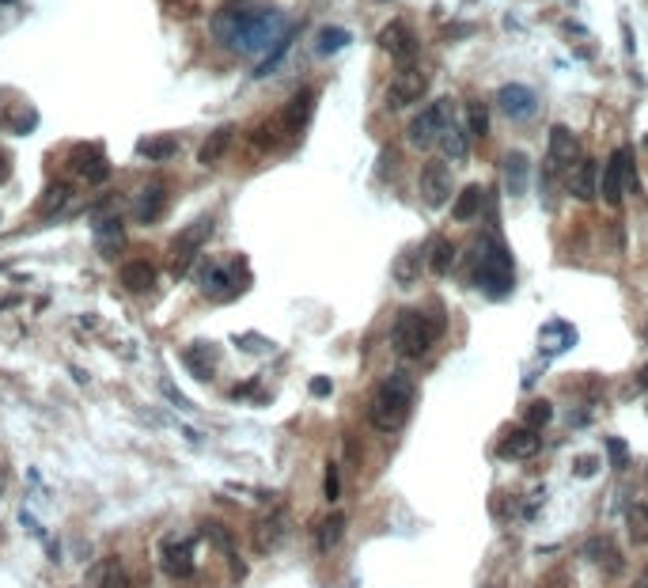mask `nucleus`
Returning a JSON list of instances; mask_svg holds the SVG:
<instances>
[{
	"mask_svg": "<svg viewBox=\"0 0 648 588\" xmlns=\"http://www.w3.org/2000/svg\"><path fill=\"white\" fill-rule=\"evenodd\" d=\"M599 194L607 205H618L625 194H637V167L630 149H614L607 160V172L599 175Z\"/></svg>",
	"mask_w": 648,
	"mask_h": 588,
	"instance_id": "nucleus-5",
	"label": "nucleus"
},
{
	"mask_svg": "<svg viewBox=\"0 0 648 588\" xmlns=\"http://www.w3.org/2000/svg\"><path fill=\"white\" fill-rule=\"evenodd\" d=\"M212 346H205V342H198V346H190L186 349V365H190V372L198 376V380H212Z\"/></svg>",
	"mask_w": 648,
	"mask_h": 588,
	"instance_id": "nucleus-31",
	"label": "nucleus"
},
{
	"mask_svg": "<svg viewBox=\"0 0 648 588\" xmlns=\"http://www.w3.org/2000/svg\"><path fill=\"white\" fill-rule=\"evenodd\" d=\"M565 186L576 201H592L599 194V163L592 156H580L576 163L565 167Z\"/></svg>",
	"mask_w": 648,
	"mask_h": 588,
	"instance_id": "nucleus-13",
	"label": "nucleus"
},
{
	"mask_svg": "<svg viewBox=\"0 0 648 588\" xmlns=\"http://www.w3.org/2000/svg\"><path fill=\"white\" fill-rule=\"evenodd\" d=\"M451 125V118H447V103H432V107H425L414 122H409V144L414 149H421V152H428L432 144H440V137H444V130Z\"/></svg>",
	"mask_w": 648,
	"mask_h": 588,
	"instance_id": "nucleus-8",
	"label": "nucleus"
},
{
	"mask_svg": "<svg viewBox=\"0 0 648 588\" xmlns=\"http://www.w3.org/2000/svg\"><path fill=\"white\" fill-rule=\"evenodd\" d=\"M482 186H466V191H459V198H456V205H451V217H456L459 224H466V220H474L482 213Z\"/></svg>",
	"mask_w": 648,
	"mask_h": 588,
	"instance_id": "nucleus-27",
	"label": "nucleus"
},
{
	"mask_svg": "<svg viewBox=\"0 0 648 588\" xmlns=\"http://www.w3.org/2000/svg\"><path fill=\"white\" fill-rule=\"evenodd\" d=\"M584 558H588L592 565H599V570L607 573V577L622 573V565H625V562H622V554H618V547H614L611 539H603V535L584 543Z\"/></svg>",
	"mask_w": 648,
	"mask_h": 588,
	"instance_id": "nucleus-18",
	"label": "nucleus"
},
{
	"mask_svg": "<svg viewBox=\"0 0 648 588\" xmlns=\"http://www.w3.org/2000/svg\"><path fill=\"white\" fill-rule=\"evenodd\" d=\"M163 209H167V194H163V186H144V191L137 194V205H133V217L141 224H156L163 217Z\"/></svg>",
	"mask_w": 648,
	"mask_h": 588,
	"instance_id": "nucleus-22",
	"label": "nucleus"
},
{
	"mask_svg": "<svg viewBox=\"0 0 648 588\" xmlns=\"http://www.w3.org/2000/svg\"><path fill=\"white\" fill-rule=\"evenodd\" d=\"M425 92H428V76L421 69H402L391 80V88H387V107L402 111V107H409V103H417Z\"/></svg>",
	"mask_w": 648,
	"mask_h": 588,
	"instance_id": "nucleus-10",
	"label": "nucleus"
},
{
	"mask_svg": "<svg viewBox=\"0 0 648 588\" xmlns=\"http://www.w3.org/2000/svg\"><path fill=\"white\" fill-rule=\"evenodd\" d=\"M444 330V311H398V319L391 327V346L398 357H406V361H421V357H428L432 342L440 338Z\"/></svg>",
	"mask_w": 648,
	"mask_h": 588,
	"instance_id": "nucleus-4",
	"label": "nucleus"
},
{
	"mask_svg": "<svg viewBox=\"0 0 648 588\" xmlns=\"http://www.w3.org/2000/svg\"><path fill=\"white\" fill-rule=\"evenodd\" d=\"M550 417H554V407L546 403V398H535V403L527 407V414H524V426L527 429H543V426H550Z\"/></svg>",
	"mask_w": 648,
	"mask_h": 588,
	"instance_id": "nucleus-36",
	"label": "nucleus"
},
{
	"mask_svg": "<svg viewBox=\"0 0 648 588\" xmlns=\"http://www.w3.org/2000/svg\"><path fill=\"white\" fill-rule=\"evenodd\" d=\"M163 391H167V398H171V403H179L182 410H193V403H186V398H182L175 387H171V384H163Z\"/></svg>",
	"mask_w": 648,
	"mask_h": 588,
	"instance_id": "nucleus-43",
	"label": "nucleus"
},
{
	"mask_svg": "<svg viewBox=\"0 0 648 588\" xmlns=\"http://www.w3.org/2000/svg\"><path fill=\"white\" fill-rule=\"evenodd\" d=\"M125 243V228L118 217H106V220H95V247L103 259H118V250Z\"/></svg>",
	"mask_w": 648,
	"mask_h": 588,
	"instance_id": "nucleus-20",
	"label": "nucleus"
},
{
	"mask_svg": "<svg viewBox=\"0 0 648 588\" xmlns=\"http://www.w3.org/2000/svg\"><path fill=\"white\" fill-rule=\"evenodd\" d=\"M633 588H648V573H644V577H641V581H637Z\"/></svg>",
	"mask_w": 648,
	"mask_h": 588,
	"instance_id": "nucleus-46",
	"label": "nucleus"
},
{
	"mask_svg": "<svg viewBox=\"0 0 648 588\" xmlns=\"http://www.w3.org/2000/svg\"><path fill=\"white\" fill-rule=\"evenodd\" d=\"M64 198H69V186H50L46 191V201H42V213H54V209H61L64 205Z\"/></svg>",
	"mask_w": 648,
	"mask_h": 588,
	"instance_id": "nucleus-39",
	"label": "nucleus"
},
{
	"mask_svg": "<svg viewBox=\"0 0 648 588\" xmlns=\"http://www.w3.org/2000/svg\"><path fill=\"white\" fill-rule=\"evenodd\" d=\"M235 342H240L243 349H273L270 342H262V338H235Z\"/></svg>",
	"mask_w": 648,
	"mask_h": 588,
	"instance_id": "nucleus-44",
	"label": "nucleus"
},
{
	"mask_svg": "<svg viewBox=\"0 0 648 588\" xmlns=\"http://www.w3.org/2000/svg\"><path fill=\"white\" fill-rule=\"evenodd\" d=\"M466 278L478 285L486 297L493 300H505L512 285H515V270H512V255L508 247L496 240L493 232H482L478 240H474L470 255H466Z\"/></svg>",
	"mask_w": 648,
	"mask_h": 588,
	"instance_id": "nucleus-2",
	"label": "nucleus"
},
{
	"mask_svg": "<svg viewBox=\"0 0 648 588\" xmlns=\"http://www.w3.org/2000/svg\"><path fill=\"white\" fill-rule=\"evenodd\" d=\"M414 278H417V255L409 250V255H402V259L395 262V281H398V285H409Z\"/></svg>",
	"mask_w": 648,
	"mask_h": 588,
	"instance_id": "nucleus-37",
	"label": "nucleus"
},
{
	"mask_svg": "<svg viewBox=\"0 0 648 588\" xmlns=\"http://www.w3.org/2000/svg\"><path fill=\"white\" fill-rule=\"evenodd\" d=\"M538 448H543V440H538V429L520 426V429H512V433L501 440L496 456H501V459H531V456H538Z\"/></svg>",
	"mask_w": 648,
	"mask_h": 588,
	"instance_id": "nucleus-15",
	"label": "nucleus"
},
{
	"mask_svg": "<svg viewBox=\"0 0 648 588\" xmlns=\"http://www.w3.org/2000/svg\"><path fill=\"white\" fill-rule=\"evenodd\" d=\"M496 107H501V114H508L512 122H531L538 114V99L531 88H524V83H505L501 92H496Z\"/></svg>",
	"mask_w": 648,
	"mask_h": 588,
	"instance_id": "nucleus-12",
	"label": "nucleus"
},
{
	"mask_svg": "<svg viewBox=\"0 0 648 588\" xmlns=\"http://www.w3.org/2000/svg\"><path fill=\"white\" fill-rule=\"evenodd\" d=\"M137 152H141L148 163H163V160H171V156L179 152V141H175V137H148V141L137 144Z\"/></svg>",
	"mask_w": 648,
	"mask_h": 588,
	"instance_id": "nucleus-29",
	"label": "nucleus"
},
{
	"mask_svg": "<svg viewBox=\"0 0 648 588\" xmlns=\"http://www.w3.org/2000/svg\"><path fill=\"white\" fill-rule=\"evenodd\" d=\"M212 31L240 54H266L270 46H277V42L285 38V19L277 12H243L240 8V12L216 15Z\"/></svg>",
	"mask_w": 648,
	"mask_h": 588,
	"instance_id": "nucleus-1",
	"label": "nucleus"
},
{
	"mask_svg": "<svg viewBox=\"0 0 648 588\" xmlns=\"http://www.w3.org/2000/svg\"><path fill=\"white\" fill-rule=\"evenodd\" d=\"M625 532H630V543L644 547L648 543V505H633L625 513Z\"/></svg>",
	"mask_w": 648,
	"mask_h": 588,
	"instance_id": "nucleus-34",
	"label": "nucleus"
},
{
	"mask_svg": "<svg viewBox=\"0 0 648 588\" xmlns=\"http://www.w3.org/2000/svg\"><path fill=\"white\" fill-rule=\"evenodd\" d=\"M345 528H349V516H345V513H330L327 520L319 524V532H315V551L319 554H330L338 543L345 539Z\"/></svg>",
	"mask_w": 648,
	"mask_h": 588,
	"instance_id": "nucleus-23",
	"label": "nucleus"
},
{
	"mask_svg": "<svg viewBox=\"0 0 648 588\" xmlns=\"http://www.w3.org/2000/svg\"><path fill=\"white\" fill-rule=\"evenodd\" d=\"M428 274H437V278H444V274H451V266H456V243H451L447 236H437L428 243Z\"/></svg>",
	"mask_w": 648,
	"mask_h": 588,
	"instance_id": "nucleus-25",
	"label": "nucleus"
},
{
	"mask_svg": "<svg viewBox=\"0 0 648 588\" xmlns=\"http://www.w3.org/2000/svg\"><path fill=\"white\" fill-rule=\"evenodd\" d=\"M595 467H599L595 459H576V467H573V471H576V478H584V475H595Z\"/></svg>",
	"mask_w": 648,
	"mask_h": 588,
	"instance_id": "nucleus-42",
	"label": "nucleus"
},
{
	"mask_svg": "<svg viewBox=\"0 0 648 588\" xmlns=\"http://www.w3.org/2000/svg\"><path fill=\"white\" fill-rule=\"evenodd\" d=\"M160 565H163V573L167 577H175V581H186L193 577V543L190 539H163L160 543Z\"/></svg>",
	"mask_w": 648,
	"mask_h": 588,
	"instance_id": "nucleus-11",
	"label": "nucleus"
},
{
	"mask_svg": "<svg viewBox=\"0 0 648 588\" xmlns=\"http://www.w3.org/2000/svg\"><path fill=\"white\" fill-rule=\"evenodd\" d=\"M327 497H330V501L341 497V475H338V464H327Z\"/></svg>",
	"mask_w": 648,
	"mask_h": 588,
	"instance_id": "nucleus-40",
	"label": "nucleus"
},
{
	"mask_svg": "<svg viewBox=\"0 0 648 588\" xmlns=\"http://www.w3.org/2000/svg\"><path fill=\"white\" fill-rule=\"evenodd\" d=\"M466 133L474 141H486L489 137V107H486V103H466Z\"/></svg>",
	"mask_w": 648,
	"mask_h": 588,
	"instance_id": "nucleus-33",
	"label": "nucleus"
},
{
	"mask_svg": "<svg viewBox=\"0 0 648 588\" xmlns=\"http://www.w3.org/2000/svg\"><path fill=\"white\" fill-rule=\"evenodd\" d=\"M440 152H444L447 160H466L470 141H466V133L459 130V125H447V130H444V137H440Z\"/></svg>",
	"mask_w": 648,
	"mask_h": 588,
	"instance_id": "nucleus-32",
	"label": "nucleus"
},
{
	"mask_svg": "<svg viewBox=\"0 0 648 588\" xmlns=\"http://www.w3.org/2000/svg\"><path fill=\"white\" fill-rule=\"evenodd\" d=\"M0 494H5V482H0Z\"/></svg>",
	"mask_w": 648,
	"mask_h": 588,
	"instance_id": "nucleus-48",
	"label": "nucleus"
},
{
	"mask_svg": "<svg viewBox=\"0 0 648 588\" xmlns=\"http://www.w3.org/2000/svg\"><path fill=\"white\" fill-rule=\"evenodd\" d=\"M334 391V384L327 380V376H315V380H311V395H319V398H327Z\"/></svg>",
	"mask_w": 648,
	"mask_h": 588,
	"instance_id": "nucleus-41",
	"label": "nucleus"
},
{
	"mask_svg": "<svg viewBox=\"0 0 648 588\" xmlns=\"http://www.w3.org/2000/svg\"><path fill=\"white\" fill-rule=\"evenodd\" d=\"M607 452H611V464H614V467H625V464H630V445H625V440L611 436V440H607Z\"/></svg>",
	"mask_w": 648,
	"mask_h": 588,
	"instance_id": "nucleus-38",
	"label": "nucleus"
},
{
	"mask_svg": "<svg viewBox=\"0 0 648 588\" xmlns=\"http://www.w3.org/2000/svg\"><path fill=\"white\" fill-rule=\"evenodd\" d=\"M88 588H129V570L118 558H103V562L92 565Z\"/></svg>",
	"mask_w": 648,
	"mask_h": 588,
	"instance_id": "nucleus-19",
	"label": "nucleus"
},
{
	"mask_svg": "<svg viewBox=\"0 0 648 588\" xmlns=\"http://www.w3.org/2000/svg\"><path fill=\"white\" fill-rule=\"evenodd\" d=\"M5 5H8V0H5Z\"/></svg>",
	"mask_w": 648,
	"mask_h": 588,
	"instance_id": "nucleus-49",
	"label": "nucleus"
},
{
	"mask_svg": "<svg viewBox=\"0 0 648 588\" xmlns=\"http://www.w3.org/2000/svg\"><path fill=\"white\" fill-rule=\"evenodd\" d=\"M311 111H315V92L304 88V92H296V95L289 99L285 114H280V125H285L289 133H304L308 122H311Z\"/></svg>",
	"mask_w": 648,
	"mask_h": 588,
	"instance_id": "nucleus-17",
	"label": "nucleus"
},
{
	"mask_svg": "<svg viewBox=\"0 0 648 588\" xmlns=\"http://www.w3.org/2000/svg\"><path fill=\"white\" fill-rule=\"evenodd\" d=\"M379 50L383 54H391L395 61H414L417 57V38H414V31H409L402 19H391L383 31H379Z\"/></svg>",
	"mask_w": 648,
	"mask_h": 588,
	"instance_id": "nucleus-14",
	"label": "nucleus"
},
{
	"mask_svg": "<svg viewBox=\"0 0 648 588\" xmlns=\"http://www.w3.org/2000/svg\"><path fill=\"white\" fill-rule=\"evenodd\" d=\"M247 262L243 259H231V262H209L201 270V292L212 300H228L235 292L247 289Z\"/></svg>",
	"mask_w": 648,
	"mask_h": 588,
	"instance_id": "nucleus-6",
	"label": "nucleus"
},
{
	"mask_svg": "<svg viewBox=\"0 0 648 588\" xmlns=\"http://www.w3.org/2000/svg\"><path fill=\"white\" fill-rule=\"evenodd\" d=\"M527 179H531V160L524 152H508L505 156V186L512 198L527 194Z\"/></svg>",
	"mask_w": 648,
	"mask_h": 588,
	"instance_id": "nucleus-24",
	"label": "nucleus"
},
{
	"mask_svg": "<svg viewBox=\"0 0 648 588\" xmlns=\"http://www.w3.org/2000/svg\"><path fill=\"white\" fill-rule=\"evenodd\" d=\"M73 167H76V175H83L88 182H103L106 175H111V163H106V156L95 149H76L73 152Z\"/></svg>",
	"mask_w": 648,
	"mask_h": 588,
	"instance_id": "nucleus-21",
	"label": "nucleus"
},
{
	"mask_svg": "<svg viewBox=\"0 0 648 588\" xmlns=\"http://www.w3.org/2000/svg\"><path fill=\"white\" fill-rule=\"evenodd\" d=\"M209 236H212V217H201V220H193L190 228H182V232L175 236V243H171V274L186 278Z\"/></svg>",
	"mask_w": 648,
	"mask_h": 588,
	"instance_id": "nucleus-7",
	"label": "nucleus"
},
{
	"mask_svg": "<svg viewBox=\"0 0 648 588\" xmlns=\"http://www.w3.org/2000/svg\"><path fill=\"white\" fill-rule=\"evenodd\" d=\"M349 38H353V34L345 31V27H322V31H319V46H315V50H319L322 57H330V54H338V50L349 46Z\"/></svg>",
	"mask_w": 648,
	"mask_h": 588,
	"instance_id": "nucleus-35",
	"label": "nucleus"
},
{
	"mask_svg": "<svg viewBox=\"0 0 648 588\" xmlns=\"http://www.w3.org/2000/svg\"><path fill=\"white\" fill-rule=\"evenodd\" d=\"M637 384L648 391V365H641V372H637Z\"/></svg>",
	"mask_w": 648,
	"mask_h": 588,
	"instance_id": "nucleus-45",
	"label": "nucleus"
},
{
	"mask_svg": "<svg viewBox=\"0 0 648 588\" xmlns=\"http://www.w3.org/2000/svg\"><path fill=\"white\" fill-rule=\"evenodd\" d=\"M451 194H456V179H451V167L444 160H428L421 167V198L425 205L440 209L451 201Z\"/></svg>",
	"mask_w": 648,
	"mask_h": 588,
	"instance_id": "nucleus-9",
	"label": "nucleus"
},
{
	"mask_svg": "<svg viewBox=\"0 0 648 588\" xmlns=\"http://www.w3.org/2000/svg\"><path fill=\"white\" fill-rule=\"evenodd\" d=\"M231 137H235V130H231V125H221V130H216L205 144H201V152H198V160L205 163V167H212L216 160H221L224 152H228V144H231Z\"/></svg>",
	"mask_w": 648,
	"mask_h": 588,
	"instance_id": "nucleus-30",
	"label": "nucleus"
},
{
	"mask_svg": "<svg viewBox=\"0 0 648 588\" xmlns=\"http://www.w3.org/2000/svg\"><path fill=\"white\" fill-rule=\"evenodd\" d=\"M122 285H125L129 292H148V289L156 285V266L144 262V259L125 262V266H122Z\"/></svg>",
	"mask_w": 648,
	"mask_h": 588,
	"instance_id": "nucleus-26",
	"label": "nucleus"
},
{
	"mask_svg": "<svg viewBox=\"0 0 648 588\" xmlns=\"http://www.w3.org/2000/svg\"><path fill=\"white\" fill-rule=\"evenodd\" d=\"M580 156V141H576V133L573 130H565V125H554L550 130V167H561L565 172L569 163H576Z\"/></svg>",
	"mask_w": 648,
	"mask_h": 588,
	"instance_id": "nucleus-16",
	"label": "nucleus"
},
{
	"mask_svg": "<svg viewBox=\"0 0 648 588\" xmlns=\"http://www.w3.org/2000/svg\"><path fill=\"white\" fill-rule=\"evenodd\" d=\"M644 149H648V133H644Z\"/></svg>",
	"mask_w": 648,
	"mask_h": 588,
	"instance_id": "nucleus-47",
	"label": "nucleus"
},
{
	"mask_svg": "<svg viewBox=\"0 0 648 588\" xmlns=\"http://www.w3.org/2000/svg\"><path fill=\"white\" fill-rule=\"evenodd\" d=\"M280 535H285V513H273L266 516L262 524H258V532H254V543H258V551H273Z\"/></svg>",
	"mask_w": 648,
	"mask_h": 588,
	"instance_id": "nucleus-28",
	"label": "nucleus"
},
{
	"mask_svg": "<svg viewBox=\"0 0 648 588\" xmlns=\"http://www.w3.org/2000/svg\"><path fill=\"white\" fill-rule=\"evenodd\" d=\"M414 398H417V384L409 372H391L383 376L379 387L372 391V407H368V422L379 433H398L406 426L409 410H414Z\"/></svg>",
	"mask_w": 648,
	"mask_h": 588,
	"instance_id": "nucleus-3",
	"label": "nucleus"
}]
</instances>
